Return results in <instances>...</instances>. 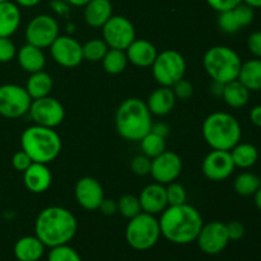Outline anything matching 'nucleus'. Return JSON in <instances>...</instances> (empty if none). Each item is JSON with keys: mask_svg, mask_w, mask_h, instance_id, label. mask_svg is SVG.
I'll return each instance as SVG.
<instances>
[{"mask_svg": "<svg viewBox=\"0 0 261 261\" xmlns=\"http://www.w3.org/2000/svg\"><path fill=\"white\" fill-rule=\"evenodd\" d=\"M158 221L161 236L175 245H189L195 241L204 224L198 209L188 203L168 205Z\"/></svg>", "mask_w": 261, "mask_h": 261, "instance_id": "f257e3e1", "label": "nucleus"}, {"mask_svg": "<svg viewBox=\"0 0 261 261\" xmlns=\"http://www.w3.org/2000/svg\"><path fill=\"white\" fill-rule=\"evenodd\" d=\"M78 229L75 216L63 206H47L40 212L35 222V236L46 247L69 244Z\"/></svg>", "mask_w": 261, "mask_h": 261, "instance_id": "f03ea898", "label": "nucleus"}, {"mask_svg": "<svg viewBox=\"0 0 261 261\" xmlns=\"http://www.w3.org/2000/svg\"><path fill=\"white\" fill-rule=\"evenodd\" d=\"M152 114L144 101L139 98H126L117 107L115 126L120 137L130 142H139L152 129Z\"/></svg>", "mask_w": 261, "mask_h": 261, "instance_id": "7ed1b4c3", "label": "nucleus"}, {"mask_svg": "<svg viewBox=\"0 0 261 261\" xmlns=\"http://www.w3.org/2000/svg\"><path fill=\"white\" fill-rule=\"evenodd\" d=\"M20 145L33 162L48 165L61 152V138L53 127L32 125L22 133Z\"/></svg>", "mask_w": 261, "mask_h": 261, "instance_id": "20e7f679", "label": "nucleus"}, {"mask_svg": "<svg viewBox=\"0 0 261 261\" xmlns=\"http://www.w3.org/2000/svg\"><path fill=\"white\" fill-rule=\"evenodd\" d=\"M203 137L212 149L231 150L241 142L242 130L239 120L228 112L217 111L203 122Z\"/></svg>", "mask_w": 261, "mask_h": 261, "instance_id": "39448f33", "label": "nucleus"}, {"mask_svg": "<svg viewBox=\"0 0 261 261\" xmlns=\"http://www.w3.org/2000/svg\"><path fill=\"white\" fill-rule=\"evenodd\" d=\"M242 60L239 54L228 46H213L203 58V66L212 81L222 84L239 78Z\"/></svg>", "mask_w": 261, "mask_h": 261, "instance_id": "423d86ee", "label": "nucleus"}, {"mask_svg": "<svg viewBox=\"0 0 261 261\" xmlns=\"http://www.w3.org/2000/svg\"><path fill=\"white\" fill-rule=\"evenodd\" d=\"M161 237L160 221L155 216L142 212L129 219L125 228V240L133 250L147 251L157 245Z\"/></svg>", "mask_w": 261, "mask_h": 261, "instance_id": "0eeeda50", "label": "nucleus"}, {"mask_svg": "<svg viewBox=\"0 0 261 261\" xmlns=\"http://www.w3.org/2000/svg\"><path fill=\"white\" fill-rule=\"evenodd\" d=\"M152 74L160 86L172 87L184 78L186 73L185 58L176 50H165L158 53L152 64Z\"/></svg>", "mask_w": 261, "mask_h": 261, "instance_id": "6e6552de", "label": "nucleus"}, {"mask_svg": "<svg viewBox=\"0 0 261 261\" xmlns=\"http://www.w3.org/2000/svg\"><path fill=\"white\" fill-rule=\"evenodd\" d=\"M32 98L27 89L18 84L0 86V115L7 119H18L30 111Z\"/></svg>", "mask_w": 261, "mask_h": 261, "instance_id": "1a4fd4ad", "label": "nucleus"}, {"mask_svg": "<svg viewBox=\"0 0 261 261\" xmlns=\"http://www.w3.org/2000/svg\"><path fill=\"white\" fill-rule=\"evenodd\" d=\"M24 35L27 43L43 50L50 47L51 43L60 36V27L53 15L38 14L28 22Z\"/></svg>", "mask_w": 261, "mask_h": 261, "instance_id": "9d476101", "label": "nucleus"}, {"mask_svg": "<svg viewBox=\"0 0 261 261\" xmlns=\"http://www.w3.org/2000/svg\"><path fill=\"white\" fill-rule=\"evenodd\" d=\"M102 38L110 48L126 50L137 38L135 27L124 15H112L102 27Z\"/></svg>", "mask_w": 261, "mask_h": 261, "instance_id": "9b49d317", "label": "nucleus"}, {"mask_svg": "<svg viewBox=\"0 0 261 261\" xmlns=\"http://www.w3.org/2000/svg\"><path fill=\"white\" fill-rule=\"evenodd\" d=\"M28 114H30L35 125L53 127V129L59 126L65 119L64 106L58 99L50 96L32 99Z\"/></svg>", "mask_w": 261, "mask_h": 261, "instance_id": "f8f14e48", "label": "nucleus"}, {"mask_svg": "<svg viewBox=\"0 0 261 261\" xmlns=\"http://www.w3.org/2000/svg\"><path fill=\"white\" fill-rule=\"evenodd\" d=\"M196 244L201 252L206 255H218L228 246L229 237L226 223L219 221L204 223L196 237Z\"/></svg>", "mask_w": 261, "mask_h": 261, "instance_id": "ddd939ff", "label": "nucleus"}, {"mask_svg": "<svg viewBox=\"0 0 261 261\" xmlns=\"http://www.w3.org/2000/svg\"><path fill=\"white\" fill-rule=\"evenodd\" d=\"M51 58L64 68H75L83 59V46L71 36H59L50 47Z\"/></svg>", "mask_w": 261, "mask_h": 261, "instance_id": "4468645a", "label": "nucleus"}, {"mask_svg": "<svg viewBox=\"0 0 261 261\" xmlns=\"http://www.w3.org/2000/svg\"><path fill=\"white\" fill-rule=\"evenodd\" d=\"M182 172V160L171 150H165L152 160L150 173L153 180L162 185H168L178 178Z\"/></svg>", "mask_w": 261, "mask_h": 261, "instance_id": "2eb2a0df", "label": "nucleus"}, {"mask_svg": "<svg viewBox=\"0 0 261 261\" xmlns=\"http://www.w3.org/2000/svg\"><path fill=\"white\" fill-rule=\"evenodd\" d=\"M234 166L229 150L213 149L209 152L201 163L204 176L211 181H223L233 173Z\"/></svg>", "mask_w": 261, "mask_h": 261, "instance_id": "dca6fc26", "label": "nucleus"}, {"mask_svg": "<svg viewBox=\"0 0 261 261\" xmlns=\"http://www.w3.org/2000/svg\"><path fill=\"white\" fill-rule=\"evenodd\" d=\"M76 203L86 211H98L102 200L105 199V191L99 181L96 178L82 177L76 181L74 188Z\"/></svg>", "mask_w": 261, "mask_h": 261, "instance_id": "f3484780", "label": "nucleus"}, {"mask_svg": "<svg viewBox=\"0 0 261 261\" xmlns=\"http://www.w3.org/2000/svg\"><path fill=\"white\" fill-rule=\"evenodd\" d=\"M255 18L254 8L241 3L233 9L219 13L218 27L224 33H236L241 28L247 27L252 23Z\"/></svg>", "mask_w": 261, "mask_h": 261, "instance_id": "a211bd4d", "label": "nucleus"}, {"mask_svg": "<svg viewBox=\"0 0 261 261\" xmlns=\"http://www.w3.org/2000/svg\"><path fill=\"white\" fill-rule=\"evenodd\" d=\"M138 198H139L142 212L152 214V216L161 214L168 206L166 188L162 184H149L140 191V195Z\"/></svg>", "mask_w": 261, "mask_h": 261, "instance_id": "6ab92c4d", "label": "nucleus"}, {"mask_svg": "<svg viewBox=\"0 0 261 261\" xmlns=\"http://www.w3.org/2000/svg\"><path fill=\"white\" fill-rule=\"evenodd\" d=\"M23 182L31 193H45L53 184V175H51L50 168L45 163L32 162V165L23 172Z\"/></svg>", "mask_w": 261, "mask_h": 261, "instance_id": "aec40b11", "label": "nucleus"}, {"mask_svg": "<svg viewBox=\"0 0 261 261\" xmlns=\"http://www.w3.org/2000/svg\"><path fill=\"white\" fill-rule=\"evenodd\" d=\"M127 61L138 68H149L158 55L157 47L150 41L144 38H135L125 50Z\"/></svg>", "mask_w": 261, "mask_h": 261, "instance_id": "412c9836", "label": "nucleus"}, {"mask_svg": "<svg viewBox=\"0 0 261 261\" xmlns=\"http://www.w3.org/2000/svg\"><path fill=\"white\" fill-rule=\"evenodd\" d=\"M176 103V97L171 87L160 86L148 97L147 105L150 114L155 116H165L173 110Z\"/></svg>", "mask_w": 261, "mask_h": 261, "instance_id": "4be33fe9", "label": "nucleus"}, {"mask_svg": "<svg viewBox=\"0 0 261 261\" xmlns=\"http://www.w3.org/2000/svg\"><path fill=\"white\" fill-rule=\"evenodd\" d=\"M46 246L37 236H23L13 247V254L18 261H40L45 255Z\"/></svg>", "mask_w": 261, "mask_h": 261, "instance_id": "5701e85b", "label": "nucleus"}, {"mask_svg": "<svg viewBox=\"0 0 261 261\" xmlns=\"http://www.w3.org/2000/svg\"><path fill=\"white\" fill-rule=\"evenodd\" d=\"M17 60L20 68L25 73H36L45 69L46 56L42 48L33 46L31 43H25L17 51Z\"/></svg>", "mask_w": 261, "mask_h": 261, "instance_id": "b1692460", "label": "nucleus"}, {"mask_svg": "<svg viewBox=\"0 0 261 261\" xmlns=\"http://www.w3.org/2000/svg\"><path fill=\"white\" fill-rule=\"evenodd\" d=\"M83 17L92 28H102L112 17V3L110 0H91L84 5Z\"/></svg>", "mask_w": 261, "mask_h": 261, "instance_id": "393cba45", "label": "nucleus"}, {"mask_svg": "<svg viewBox=\"0 0 261 261\" xmlns=\"http://www.w3.org/2000/svg\"><path fill=\"white\" fill-rule=\"evenodd\" d=\"M22 20L20 9L14 2L0 3V37H10L17 32Z\"/></svg>", "mask_w": 261, "mask_h": 261, "instance_id": "a878e982", "label": "nucleus"}, {"mask_svg": "<svg viewBox=\"0 0 261 261\" xmlns=\"http://www.w3.org/2000/svg\"><path fill=\"white\" fill-rule=\"evenodd\" d=\"M53 76L47 71L40 70L30 74V78L27 79V83H25L24 88L27 89L31 98L37 99L46 96H50L51 91H53Z\"/></svg>", "mask_w": 261, "mask_h": 261, "instance_id": "bb28decb", "label": "nucleus"}, {"mask_svg": "<svg viewBox=\"0 0 261 261\" xmlns=\"http://www.w3.org/2000/svg\"><path fill=\"white\" fill-rule=\"evenodd\" d=\"M237 79L250 92L261 91V59H251L242 63Z\"/></svg>", "mask_w": 261, "mask_h": 261, "instance_id": "cd10ccee", "label": "nucleus"}, {"mask_svg": "<svg viewBox=\"0 0 261 261\" xmlns=\"http://www.w3.org/2000/svg\"><path fill=\"white\" fill-rule=\"evenodd\" d=\"M222 98L226 102L227 106L232 109H241L246 106L250 99V91L239 81H232L226 83L223 87Z\"/></svg>", "mask_w": 261, "mask_h": 261, "instance_id": "c85d7f7f", "label": "nucleus"}, {"mask_svg": "<svg viewBox=\"0 0 261 261\" xmlns=\"http://www.w3.org/2000/svg\"><path fill=\"white\" fill-rule=\"evenodd\" d=\"M229 153H231L234 166L239 168H244V170L256 165L257 160H259V150L251 143H237L229 150Z\"/></svg>", "mask_w": 261, "mask_h": 261, "instance_id": "c756f323", "label": "nucleus"}, {"mask_svg": "<svg viewBox=\"0 0 261 261\" xmlns=\"http://www.w3.org/2000/svg\"><path fill=\"white\" fill-rule=\"evenodd\" d=\"M102 66L105 71L111 75H117L122 73L127 66V56L124 50H117V48H109L105 58L102 59Z\"/></svg>", "mask_w": 261, "mask_h": 261, "instance_id": "7c9ffc66", "label": "nucleus"}, {"mask_svg": "<svg viewBox=\"0 0 261 261\" xmlns=\"http://www.w3.org/2000/svg\"><path fill=\"white\" fill-rule=\"evenodd\" d=\"M261 186V178L252 172H242L234 178L233 189L239 195L252 196Z\"/></svg>", "mask_w": 261, "mask_h": 261, "instance_id": "2f4dec72", "label": "nucleus"}, {"mask_svg": "<svg viewBox=\"0 0 261 261\" xmlns=\"http://www.w3.org/2000/svg\"><path fill=\"white\" fill-rule=\"evenodd\" d=\"M139 143L143 154L152 158V160L166 150V138L155 134L152 130H150L148 134H145L144 137L139 140Z\"/></svg>", "mask_w": 261, "mask_h": 261, "instance_id": "473e14b6", "label": "nucleus"}, {"mask_svg": "<svg viewBox=\"0 0 261 261\" xmlns=\"http://www.w3.org/2000/svg\"><path fill=\"white\" fill-rule=\"evenodd\" d=\"M82 46H83V59L92 63L102 61L110 48L103 38H92Z\"/></svg>", "mask_w": 261, "mask_h": 261, "instance_id": "72a5a7b5", "label": "nucleus"}, {"mask_svg": "<svg viewBox=\"0 0 261 261\" xmlns=\"http://www.w3.org/2000/svg\"><path fill=\"white\" fill-rule=\"evenodd\" d=\"M117 212L127 219H132L134 217H137L138 214L142 213V206H140L139 198H137L134 195H130V194L122 195L117 200Z\"/></svg>", "mask_w": 261, "mask_h": 261, "instance_id": "f704fd0d", "label": "nucleus"}, {"mask_svg": "<svg viewBox=\"0 0 261 261\" xmlns=\"http://www.w3.org/2000/svg\"><path fill=\"white\" fill-rule=\"evenodd\" d=\"M47 261H82V257L73 247L69 246V244H65L51 247Z\"/></svg>", "mask_w": 261, "mask_h": 261, "instance_id": "c9c22d12", "label": "nucleus"}, {"mask_svg": "<svg viewBox=\"0 0 261 261\" xmlns=\"http://www.w3.org/2000/svg\"><path fill=\"white\" fill-rule=\"evenodd\" d=\"M166 195H167L168 205H181V204H185L186 199H188V193H186L185 188L175 181L167 185Z\"/></svg>", "mask_w": 261, "mask_h": 261, "instance_id": "e433bc0d", "label": "nucleus"}, {"mask_svg": "<svg viewBox=\"0 0 261 261\" xmlns=\"http://www.w3.org/2000/svg\"><path fill=\"white\" fill-rule=\"evenodd\" d=\"M150 167H152V158L147 157L144 154L137 155L130 162V168H132L133 173L137 176L149 175Z\"/></svg>", "mask_w": 261, "mask_h": 261, "instance_id": "4c0bfd02", "label": "nucleus"}, {"mask_svg": "<svg viewBox=\"0 0 261 261\" xmlns=\"http://www.w3.org/2000/svg\"><path fill=\"white\" fill-rule=\"evenodd\" d=\"M17 56V47L10 37H0V64L10 63Z\"/></svg>", "mask_w": 261, "mask_h": 261, "instance_id": "58836bf2", "label": "nucleus"}, {"mask_svg": "<svg viewBox=\"0 0 261 261\" xmlns=\"http://www.w3.org/2000/svg\"><path fill=\"white\" fill-rule=\"evenodd\" d=\"M173 94H175L176 99H182V101H186L190 97H193L194 94V86L191 82L186 81V79H180L178 82H176L172 87Z\"/></svg>", "mask_w": 261, "mask_h": 261, "instance_id": "ea45409f", "label": "nucleus"}, {"mask_svg": "<svg viewBox=\"0 0 261 261\" xmlns=\"http://www.w3.org/2000/svg\"><path fill=\"white\" fill-rule=\"evenodd\" d=\"M33 161L31 160L30 155L24 152V150H18L17 153H14L12 158V165L13 168L15 171H19V172H24L31 165H32Z\"/></svg>", "mask_w": 261, "mask_h": 261, "instance_id": "a19ab883", "label": "nucleus"}, {"mask_svg": "<svg viewBox=\"0 0 261 261\" xmlns=\"http://www.w3.org/2000/svg\"><path fill=\"white\" fill-rule=\"evenodd\" d=\"M229 241H240L245 236V226L239 221H231L226 223Z\"/></svg>", "mask_w": 261, "mask_h": 261, "instance_id": "79ce46f5", "label": "nucleus"}, {"mask_svg": "<svg viewBox=\"0 0 261 261\" xmlns=\"http://www.w3.org/2000/svg\"><path fill=\"white\" fill-rule=\"evenodd\" d=\"M211 8H213L216 12H226V10L233 9L239 4H241L242 0H205Z\"/></svg>", "mask_w": 261, "mask_h": 261, "instance_id": "37998d69", "label": "nucleus"}, {"mask_svg": "<svg viewBox=\"0 0 261 261\" xmlns=\"http://www.w3.org/2000/svg\"><path fill=\"white\" fill-rule=\"evenodd\" d=\"M247 47L255 58L261 59V31H255L249 36Z\"/></svg>", "mask_w": 261, "mask_h": 261, "instance_id": "c03bdc74", "label": "nucleus"}, {"mask_svg": "<svg viewBox=\"0 0 261 261\" xmlns=\"http://www.w3.org/2000/svg\"><path fill=\"white\" fill-rule=\"evenodd\" d=\"M98 211L107 217L115 216V214L117 213V201L114 200V199L105 198L103 200H102L101 205H99Z\"/></svg>", "mask_w": 261, "mask_h": 261, "instance_id": "a18cd8bd", "label": "nucleus"}, {"mask_svg": "<svg viewBox=\"0 0 261 261\" xmlns=\"http://www.w3.org/2000/svg\"><path fill=\"white\" fill-rule=\"evenodd\" d=\"M250 121L256 127H261V105L252 107L250 111Z\"/></svg>", "mask_w": 261, "mask_h": 261, "instance_id": "49530a36", "label": "nucleus"}, {"mask_svg": "<svg viewBox=\"0 0 261 261\" xmlns=\"http://www.w3.org/2000/svg\"><path fill=\"white\" fill-rule=\"evenodd\" d=\"M152 130L153 133H155V134L161 135V137L166 138L168 135V133H170V129H168V126L166 124H163V122H158V124H153L152 125Z\"/></svg>", "mask_w": 261, "mask_h": 261, "instance_id": "de8ad7c7", "label": "nucleus"}, {"mask_svg": "<svg viewBox=\"0 0 261 261\" xmlns=\"http://www.w3.org/2000/svg\"><path fill=\"white\" fill-rule=\"evenodd\" d=\"M223 87H224V84L213 81V83H212V86H211L212 94L216 97H222V93H223Z\"/></svg>", "mask_w": 261, "mask_h": 261, "instance_id": "09e8293b", "label": "nucleus"}, {"mask_svg": "<svg viewBox=\"0 0 261 261\" xmlns=\"http://www.w3.org/2000/svg\"><path fill=\"white\" fill-rule=\"evenodd\" d=\"M42 0H14L15 4L18 7H23V8H33L36 5H38Z\"/></svg>", "mask_w": 261, "mask_h": 261, "instance_id": "8fccbe9b", "label": "nucleus"}, {"mask_svg": "<svg viewBox=\"0 0 261 261\" xmlns=\"http://www.w3.org/2000/svg\"><path fill=\"white\" fill-rule=\"evenodd\" d=\"M254 200H255V205H256V208L261 212V186L259 188V190L254 194Z\"/></svg>", "mask_w": 261, "mask_h": 261, "instance_id": "3c124183", "label": "nucleus"}, {"mask_svg": "<svg viewBox=\"0 0 261 261\" xmlns=\"http://www.w3.org/2000/svg\"><path fill=\"white\" fill-rule=\"evenodd\" d=\"M69 4H71L73 7H84L87 3H89L91 0H66Z\"/></svg>", "mask_w": 261, "mask_h": 261, "instance_id": "603ef678", "label": "nucleus"}, {"mask_svg": "<svg viewBox=\"0 0 261 261\" xmlns=\"http://www.w3.org/2000/svg\"><path fill=\"white\" fill-rule=\"evenodd\" d=\"M242 3L250 5L251 8H261V0H242Z\"/></svg>", "mask_w": 261, "mask_h": 261, "instance_id": "864d4df0", "label": "nucleus"}, {"mask_svg": "<svg viewBox=\"0 0 261 261\" xmlns=\"http://www.w3.org/2000/svg\"><path fill=\"white\" fill-rule=\"evenodd\" d=\"M4 2H8V0H0V3H4Z\"/></svg>", "mask_w": 261, "mask_h": 261, "instance_id": "5fc2aeb1", "label": "nucleus"}, {"mask_svg": "<svg viewBox=\"0 0 261 261\" xmlns=\"http://www.w3.org/2000/svg\"><path fill=\"white\" fill-rule=\"evenodd\" d=\"M168 261H177V260H168Z\"/></svg>", "mask_w": 261, "mask_h": 261, "instance_id": "6e6d98bb", "label": "nucleus"}]
</instances>
